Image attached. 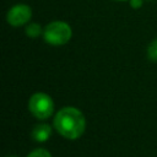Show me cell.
<instances>
[{
	"instance_id": "cell-1",
	"label": "cell",
	"mask_w": 157,
	"mask_h": 157,
	"mask_svg": "<svg viewBox=\"0 0 157 157\" xmlns=\"http://www.w3.org/2000/svg\"><path fill=\"white\" fill-rule=\"evenodd\" d=\"M54 126L64 137L75 140L83 134L86 120L78 109L74 107H65L56 113L54 118Z\"/></svg>"
},
{
	"instance_id": "cell-2",
	"label": "cell",
	"mask_w": 157,
	"mask_h": 157,
	"mask_svg": "<svg viewBox=\"0 0 157 157\" xmlns=\"http://www.w3.org/2000/svg\"><path fill=\"white\" fill-rule=\"evenodd\" d=\"M43 36L45 42L52 45H64L70 40L72 36V31L66 22L54 21L47 25V27L44 28Z\"/></svg>"
},
{
	"instance_id": "cell-3",
	"label": "cell",
	"mask_w": 157,
	"mask_h": 157,
	"mask_svg": "<svg viewBox=\"0 0 157 157\" xmlns=\"http://www.w3.org/2000/svg\"><path fill=\"white\" fill-rule=\"evenodd\" d=\"M28 108L31 113L38 119H47L52 115L54 110V103L50 96L38 92L34 93L28 102Z\"/></svg>"
},
{
	"instance_id": "cell-4",
	"label": "cell",
	"mask_w": 157,
	"mask_h": 157,
	"mask_svg": "<svg viewBox=\"0 0 157 157\" xmlns=\"http://www.w3.org/2000/svg\"><path fill=\"white\" fill-rule=\"evenodd\" d=\"M32 16V10L26 4H17L13 5L6 15V21L9 25L13 27H20L22 25H26Z\"/></svg>"
},
{
	"instance_id": "cell-5",
	"label": "cell",
	"mask_w": 157,
	"mask_h": 157,
	"mask_svg": "<svg viewBox=\"0 0 157 157\" xmlns=\"http://www.w3.org/2000/svg\"><path fill=\"white\" fill-rule=\"evenodd\" d=\"M50 134H52V129L49 125L39 124V125L34 126V129L32 131V137L38 142H43V141H47L49 139Z\"/></svg>"
},
{
	"instance_id": "cell-6",
	"label": "cell",
	"mask_w": 157,
	"mask_h": 157,
	"mask_svg": "<svg viewBox=\"0 0 157 157\" xmlns=\"http://www.w3.org/2000/svg\"><path fill=\"white\" fill-rule=\"evenodd\" d=\"M42 33V28L38 23H29L26 27V34L31 38H36Z\"/></svg>"
},
{
	"instance_id": "cell-7",
	"label": "cell",
	"mask_w": 157,
	"mask_h": 157,
	"mask_svg": "<svg viewBox=\"0 0 157 157\" xmlns=\"http://www.w3.org/2000/svg\"><path fill=\"white\" fill-rule=\"evenodd\" d=\"M147 55L150 58V60L152 61H157V39H153L148 48H147Z\"/></svg>"
},
{
	"instance_id": "cell-8",
	"label": "cell",
	"mask_w": 157,
	"mask_h": 157,
	"mask_svg": "<svg viewBox=\"0 0 157 157\" xmlns=\"http://www.w3.org/2000/svg\"><path fill=\"white\" fill-rule=\"evenodd\" d=\"M27 157H52V155L44 148H37V150L32 151Z\"/></svg>"
},
{
	"instance_id": "cell-9",
	"label": "cell",
	"mask_w": 157,
	"mask_h": 157,
	"mask_svg": "<svg viewBox=\"0 0 157 157\" xmlns=\"http://www.w3.org/2000/svg\"><path fill=\"white\" fill-rule=\"evenodd\" d=\"M129 2H130V5H131L132 9H140L142 6L144 0H129Z\"/></svg>"
},
{
	"instance_id": "cell-10",
	"label": "cell",
	"mask_w": 157,
	"mask_h": 157,
	"mask_svg": "<svg viewBox=\"0 0 157 157\" xmlns=\"http://www.w3.org/2000/svg\"><path fill=\"white\" fill-rule=\"evenodd\" d=\"M6 157H17V156H6Z\"/></svg>"
},
{
	"instance_id": "cell-11",
	"label": "cell",
	"mask_w": 157,
	"mask_h": 157,
	"mask_svg": "<svg viewBox=\"0 0 157 157\" xmlns=\"http://www.w3.org/2000/svg\"><path fill=\"white\" fill-rule=\"evenodd\" d=\"M117 1H126V0H117Z\"/></svg>"
}]
</instances>
